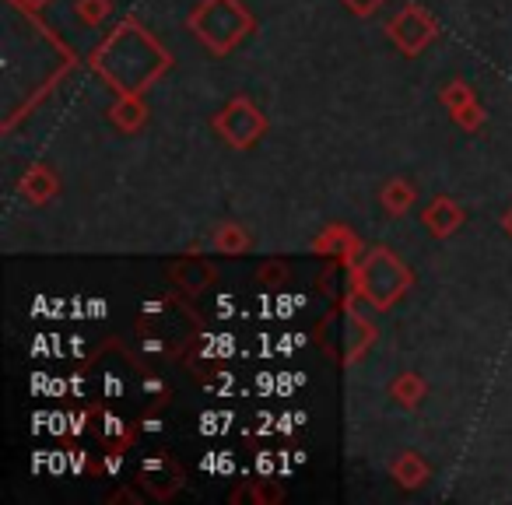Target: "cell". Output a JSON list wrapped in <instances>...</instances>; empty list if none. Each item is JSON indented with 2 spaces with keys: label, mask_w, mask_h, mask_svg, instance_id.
Listing matches in <instances>:
<instances>
[{
  "label": "cell",
  "mask_w": 512,
  "mask_h": 505,
  "mask_svg": "<svg viewBox=\"0 0 512 505\" xmlns=\"http://www.w3.org/2000/svg\"><path fill=\"white\" fill-rule=\"evenodd\" d=\"M453 120H456V127L470 130V134H474V130H481V123H484V109H481V102L474 99V102H467V106H463V109H456Z\"/></svg>",
  "instance_id": "cell-20"
},
{
  "label": "cell",
  "mask_w": 512,
  "mask_h": 505,
  "mask_svg": "<svg viewBox=\"0 0 512 505\" xmlns=\"http://www.w3.org/2000/svg\"><path fill=\"white\" fill-rule=\"evenodd\" d=\"M242 495H249V502L253 505H274V502H285V488L274 481H253V488L249 491H235L232 502H239Z\"/></svg>",
  "instance_id": "cell-17"
},
{
  "label": "cell",
  "mask_w": 512,
  "mask_h": 505,
  "mask_svg": "<svg viewBox=\"0 0 512 505\" xmlns=\"http://www.w3.org/2000/svg\"><path fill=\"white\" fill-rule=\"evenodd\" d=\"M390 474H393V481H397L400 488H421V484H428L432 470H428V463L421 460V453L404 449V453L390 463Z\"/></svg>",
  "instance_id": "cell-13"
},
{
  "label": "cell",
  "mask_w": 512,
  "mask_h": 505,
  "mask_svg": "<svg viewBox=\"0 0 512 505\" xmlns=\"http://www.w3.org/2000/svg\"><path fill=\"white\" fill-rule=\"evenodd\" d=\"M386 36H390V43L397 46L404 57H421V53L435 43V36H439V22H435L421 4H407L397 18H390Z\"/></svg>",
  "instance_id": "cell-5"
},
{
  "label": "cell",
  "mask_w": 512,
  "mask_h": 505,
  "mask_svg": "<svg viewBox=\"0 0 512 505\" xmlns=\"http://www.w3.org/2000/svg\"><path fill=\"white\" fill-rule=\"evenodd\" d=\"M211 127H214V134L228 144V148L246 151L267 134V116L253 99H246V95H235V99L228 102L218 116H214Z\"/></svg>",
  "instance_id": "cell-4"
},
{
  "label": "cell",
  "mask_w": 512,
  "mask_h": 505,
  "mask_svg": "<svg viewBox=\"0 0 512 505\" xmlns=\"http://www.w3.org/2000/svg\"><path fill=\"white\" fill-rule=\"evenodd\" d=\"M502 228H505V235H512V207L502 214Z\"/></svg>",
  "instance_id": "cell-26"
},
{
  "label": "cell",
  "mask_w": 512,
  "mask_h": 505,
  "mask_svg": "<svg viewBox=\"0 0 512 505\" xmlns=\"http://www.w3.org/2000/svg\"><path fill=\"white\" fill-rule=\"evenodd\" d=\"M18 4H22L25 11H43L46 4H50V0H18Z\"/></svg>",
  "instance_id": "cell-25"
},
{
  "label": "cell",
  "mask_w": 512,
  "mask_h": 505,
  "mask_svg": "<svg viewBox=\"0 0 512 505\" xmlns=\"http://www.w3.org/2000/svg\"><path fill=\"white\" fill-rule=\"evenodd\" d=\"M411 271L404 260L386 246H376L369 253H362L355 267H351V288L365 295L376 306V313L393 309L407 292H411Z\"/></svg>",
  "instance_id": "cell-3"
},
{
  "label": "cell",
  "mask_w": 512,
  "mask_h": 505,
  "mask_svg": "<svg viewBox=\"0 0 512 505\" xmlns=\"http://www.w3.org/2000/svg\"><path fill=\"white\" fill-rule=\"evenodd\" d=\"M256 467H260V474H271V470H274V456L264 453L260 460H256Z\"/></svg>",
  "instance_id": "cell-24"
},
{
  "label": "cell",
  "mask_w": 512,
  "mask_h": 505,
  "mask_svg": "<svg viewBox=\"0 0 512 505\" xmlns=\"http://www.w3.org/2000/svg\"><path fill=\"white\" fill-rule=\"evenodd\" d=\"M421 221H425L428 235H435V239H449V235L460 232V228H463V221H467V211L460 207V200H453V197H435L432 204L425 207Z\"/></svg>",
  "instance_id": "cell-6"
},
{
  "label": "cell",
  "mask_w": 512,
  "mask_h": 505,
  "mask_svg": "<svg viewBox=\"0 0 512 505\" xmlns=\"http://www.w3.org/2000/svg\"><path fill=\"white\" fill-rule=\"evenodd\" d=\"M288 281V267L281 260H271V264L260 267V285H285Z\"/></svg>",
  "instance_id": "cell-21"
},
{
  "label": "cell",
  "mask_w": 512,
  "mask_h": 505,
  "mask_svg": "<svg viewBox=\"0 0 512 505\" xmlns=\"http://www.w3.org/2000/svg\"><path fill=\"white\" fill-rule=\"evenodd\" d=\"M109 502H141V495H134V491H116V495H109Z\"/></svg>",
  "instance_id": "cell-23"
},
{
  "label": "cell",
  "mask_w": 512,
  "mask_h": 505,
  "mask_svg": "<svg viewBox=\"0 0 512 505\" xmlns=\"http://www.w3.org/2000/svg\"><path fill=\"white\" fill-rule=\"evenodd\" d=\"M379 200H383V211H386V214L400 218V214H407V211L414 207V200H418V190H414V186L407 183L404 176H397V179H390V183L383 186Z\"/></svg>",
  "instance_id": "cell-14"
},
{
  "label": "cell",
  "mask_w": 512,
  "mask_h": 505,
  "mask_svg": "<svg viewBox=\"0 0 512 505\" xmlns=\"http://www.w3.org/2000/svg\"><path fill=\"white\" fill-rule=\"evenodd\" d=\"M109 11H113V0H78V4H74V15H78V22L92 25V29L106 22Z\"/></svg>",
  "instance_id": "cell-18"
},
{
  "label": "cell",
  "mask_w": 512,
  "mask_h": 505,
  "mask_svg": "<svg viewBox=\"0 0 512 505\" xmlns=\"http://www.w3.org/2000/svg\"><path fill=\"white\" fill-rule=\"evenodd\" d=\"M428 393V383L418 376V372H400L397 379L390 383V397L397 400L400 407H418Z\"/></svg>",
  "instance_id": "cell-16"
},
{
  "label": "cell",
  "mask_w": 512,
  "mask_h": 505,
  "mask_svg": "<svg viewBox=\"0 0 512 505\" xmlns=\"http://www.w3.org/2000/svg\"><path fill=\"white\" fill-rule=\"evenodd\" d=\"M344 341H348V348H344L341 362L344 365L358 362V358L372 348V341H376V327L369 323V316H358V313H348V309H344Z\"/></svg>",
  "instance_id": "cell-10"
},
{
  "label": "cell",
  "mask_w": 512,
  "mask_h": 505,
  "mask_svg": "<svg viewBox=\"0 0 512 505\" xmlns=\"http://www.w3.org/2000/svg\"><path fill=\"white\" fill-rule=\"evenodd\" d=\"M211 249H214V253H225V257H239V253H246V249H249L246 228L235 225V221H221V225L214 228V235H211Z\"/></svg>",
  "instance_id": "cell-15"
},
{
  "label": "cell",
  "mask_w": 512,
  "mask_h": 505,
  "mask_svg": "<svg viewBox=\"0 0 512 505\" xmlns=\"http://www.w3.org/2000/svg\"><path fill=\"white\" fill-rule=\"evenodd\" d=\"M186 25L214 57H228L256 29V18L249 15L242 0H200Z\"/></svg>",
  "instance_id": "cell-2"
},
{
  "label": "cell",
  "mask_w": 512,
  "mask_h": 505,
  "mask_svg": "<svg viewBox=\"0 0 512 505\" xmlns=\"http://www.w3.org/2000/svg\"><path fill=\"white\" fill-rule=\"evenodd\" d=\"M439 102L449 109V116H453L456 109H463V106H467V102H474V92H470V85H467V81L453 78V81H449V85L439 92Z\"/></svg>",
  "instance_id": "cell-19"
},
{
  "label": "cell",
  "mask_w": 512,
  "mask_h": 505,
  "mask_svg": "<svg viewBox=\"0 0 512 505\" xmlns=\"http://www.w3.org/2000/svg\"><path fill=\"white\" fill-rule=\"evenodd\" d=\"M92 67L120 95H144L172 67V57L141 22L127 18L95 46Z\"/></svg>",
  "instance_id": "cell-1"
},
{
  "label": "cell",
  "mask_w": 512,
  "mask_h": 505,
  "mask_svg": "<svg viewBox=\"0 0 512 505\" xmlns=\"http://www.w3.org/2000/svg\"><path fill=\"white\" fill-rule=\"evenodd\" d=\"M313 249L316 253H327V257H337V260H344L348 267H355L358 260H362V242H358V235L351 232L348 225H330V228H323V235L313 242Z\"/></svg>",
  "instance_id": "cell-7"
},
{
  "label": "cell",
  "mask_w": 512,
  "mask_h": 505,
  "mask_svg": "<svg viewBox=\"0 0 512 505\" xmlns=\"http://www.w3.org/2000/svg\"><path fill=\"white\" fill-rule=\"evenodd\" d=\"M18 190H22V197L29 200V204L43 207L60 193V179L50 165H29L25 176H22V183H18Z\"/></svg>",
  "instance_id": "cell-8"
},
{
  "label": "cell",
  "mask_w": 512,
  "mask_h": 505,
  "mask_svg": "<svg viewBox=\"0 0 512 505\" xmlns=\"http://www.w3.org/2000/svg\"><path fill=\"white\" fill-rule=\"evenodd\" d=\"M341 4L351 11V15H358V18H369V15H376V11L383 8L386 0H341Z\"/></svg>",
  "instance_id": "cell-22"
},
{
  "label": "cell",
  "mask_w": 512,
  "mask_h": 505,
  "mask_svg": "<svg viewBox=\"0 0 512 505\" xmlns=\"http://www.w3.org/2000/svg\"><path fill=\"white\" fill-rule=\"evenodd\" d=\"M172 281H176L186 295H200L207 285H214V267L200 257L179 260V264L172 267Z\"/></svg>",
  "instance_id": "cell-12"
},
{
  "label": "cell",
  "mask_w": 512,
  "mask_h": 505,
  "mask_svg": "<svg viewBox=\"0 0 512 505\" xmlns=\"http://www.w3.org/2000/svg\"><path fill=\"white\" fill-rule=\"evenodd\" d=\"M144 390H148V393H162V390H165V386H162V383H158V379H148V383H144Z\"/></svg>",
  "instance_id": "cell-27"
},
{
  "label": "cell",
  "mask_w": 512,
  "mask_h": 505,
  "mask_svg": "<svg viewBox=\"0 0 512 505\" xmlns=\"http://www.w3.org/2000/svg\"><path fill=\"white\" fill-rule=\"evenodd\" d=\"M106 116L116 130H123V134H137V130L148 123V106H144L141 95H120V99L106 109Z\"/></svg>",
  "instance_id": "cell-11"
},
{
  "label": "cell",
  "mask_w": 512,
  "mask_h": 505,
  "mask_svg": "<svg viewBox=\"0 0 512 505\" xmlns=\"http://www.w3.org/2000/svg\"><path fill=\"white\" fill-rule=\"evenodd\" d=\"M144 488L155 498H172L179 488H183V470L165 456V460H148L144 463Z\"/></svg>",
  "instance_id": "cell-9"
}]
</instances>
